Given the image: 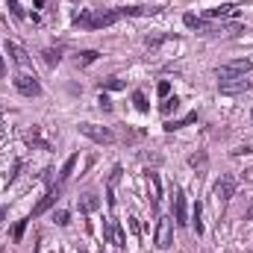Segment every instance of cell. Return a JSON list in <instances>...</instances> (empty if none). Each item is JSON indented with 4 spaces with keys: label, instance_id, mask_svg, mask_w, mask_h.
<instances>
[{
    "label": "cell",
    "instance_id": "20",
    "mask_svg": "<svg viewBox=\"0 0 253 253\" xmlns=\"http://www.w3.org/2000/svg\"><path fill=\"white\" fill-rule=\"evenodd\" d=\"M132 103H135V109H138V112H147V109H150V106H147V97H144L141 91H135V94H132Z\"/></svg>",
    "mask_w": 253,
    "mask_h": 253
},
{
    "label": "cell",
    "instance_id": "5",
    "mask_svg": "<svg viewBox=\"0 0 253 253\" xmlns=\"http://www.w3.org/2000/svg\"><path fill=\"white\" fill-rule=\"evenodd\" d=\"M236 189H239V180L230 177V174H224V177L215 183V197H218V200H230V197L236 194Z\"/></svg>",
    "mask_w": 253,
    "mask_h": 253
},
{
    "label": "cell",
    "instance_id": "14",
    "mask_svg": "<svg viewBox=\"0 0 253 253\" xmlns=\"http://www.w3.org/2000/svg\"><path fill=\"white\" fill-rule=\"evenodd\" d=\"M191 230L197 233V236H203V221H200V203H194V209H191Z\"/></svg>",
    "mask_w": 253,
    "mask_h": 253
},
{
    "label": "cell",
    "instance_id": "13",
    "mask_svg": "<svg viewBox=\"0 0 253 253\" xmlns=\"http://www.w3.org/2000/svg\"><path fill=\"white\" fill-rule=\"evenodd\" d=\"M112 245H118V248H126V233H124V227L112 218Z\"/></svg>",
    "mask_w": 253,
    "mask_h": 253
},
{
    "label": "cell",
    "instance_id": "28",
    "mask_svg": "<svg viewBox=\"0 0 253 253\" xmlns=\"http://www.w3.org/2000/svg\"><path fill=\"white\" fill-rule=\"evenodd\" d=\"M68 218H71V215H68V209H59V212H56V218H53V221H56V224H59V227H65V224H68Z\"/></svg>",
    "mask_w": 253,
    "mask_h": 253
},
{
    "label": "cell",
    "instance_id": "7",
    "mask_svg": "<svg viewBox=\"0 0 253 253\" xmlns=\"http://www.w3.org/2000/svg\"><path fill=\"white\" fill-rule=\"evenodd\" d=\"M174 218H177L180 227L189 224V209H186V194H183V189H174Z\"/></svg>",
    "mask_w": 253,
    "mask_h": 253
},
{
    "label": "cell",
    "instance_id": "3",
    "mask_svg": "<svg viewBox=\"0 0 253 253\" xmlns=\"http://www.w3.org/2000/svg\"><path fill=\"white\" fill-rule=\"evenodd\" d=\"M80 132H83L85 138H91V141H97V144H112V141H115V132H112L109 126H97V124H80Z\"/></svg>",
    "mask_w": 253,
    "mask_h": 253
},
{
    "label": "cell",
    "instance_id": "6",
    "mask_svg": "<svg viewBox=\"0 0 253 253\" xmlns=\"http://www.w3.org/2000/svg\"><path fill=\"white\" fill-rule=\"evenodd\" d=\"M156 248L159 251L171 248V218H159L156 221Z\"/></svg>",
    "mask_w": 253,
    "mask_h": 253
},
{
    "label": "cell",
    "instance_id": "16",
    "mask_svg": "<svg viewBox=\"0 0 253 253\" xmlns=\"http://www.w3.org/2000/svg\"><path fill=\"white\" fill-rule=\"evenodd\" d=\"M97 206H100L97 194H85V197H83V203H80V209H83V212H94Z\"/></svg>",
    "mask_w": 253,
    "mask_h": 253
},
{
    "label": "cell",
    "instance_id": "9",
    "mask_svg": "<svg viewBox=\"0 0 253 253\" xmlns=\"http://www.w3.org/2000/svg\"><path fill=\"white\" fill-rule=\"evenodd\" d=\"M253 83L251 80H245V77H239V80H221L218 83V88L224 91V94H239V91H248Z\"/></svg>",
    "mask_w": 253,
    "mask_h": 253
},
{
    "label": "cell",
    "instance_id": "1",
    "mask_svg": "<svg viewBox=\"0 0 253 253\" xmlns=\"http://www.w3.org/2000/svg\"><path fill=\"white\" fill-rule=\"evenodd\" d=\"M118 18H124V9H109V12H97V15H80L77 27H83V30H100V27H112Z\"/></svg>",
    "mask_w": 253,
    "mask_h": 253
},
{
    "label": "cell",
    "instance_id": "4",
    "mask_svg": "<svg viewBox=\"0 0 253 253\" xmlns=\"http://www.w3.org/2000/svg\"><path fill=\"white\" fill-rule=\"evenodd\" d=\"M15 88H18L24 97H39V94H42V85H39V80H36L33 74H18V77H15Z\"/></svg>",
    "mask_w": 253,
    "mask_h": 253
},
{
    "label": "cell",
    "instance_id": "31",
    "mask_svg": "<svg viewBox=\"0 0 253 253\" xmlns=\"http://www.w3.org/2000/svg\"><path fill=\"white\" fill-rule=\"evenodd\" d=\"M248 218H253V209H251V212H248Z\"/></svg>",
    "mask_w": 253,
    "mask_h": 253
},
{
    "label": "cell",
    "instance_id": "17",
    "mask_svg": "<svg viewBox=\"0 0 253 253\" xmlns=\"http://www.w3.org/2000/svg\"><path fill=\"white\" fill-rule=\"evenodd\" d=\"M74 165H77V153H74V156H68V162L62 165V174H59V183H65V180H68V177L74 174Z\"/></svg>",
    "mask_w": 253,
    "mask_h": 253
},
{
    "label": "cell",
    "instance_id": "29",
    "mask_svg": "<svg viewBox=\"0 0 253 253\" xmlns=\"http://www.w3.org/2000/svg\"><path fill=\"white\" fill-rule=\"evenodd\" d=\"M189 162L194 165V168H197V165H206V156H203V153H197V156H191Z\"/></svg>",
    "mask_w": 253,
    "mask_h": 253
},
{
    "label": "cell",
    "instance_id": "12",
    "mask_svg": "<svg viewBox=\"0 0 253 253\" xmlns=\"http://www.w3.org/2000/svg\"><path fill=\"white\" fill-rule=\"evenodd\" d=\"M150 186H153V197H150V209L156 212V209H159V197H162V183H159V174H150Z\"/></svg>",
    "mask_w": 253,
    "mask_h": 253
},
{
    "label": "cell",
    "instance_id": "32",
    "mask_svg": "<svg viewBox=\"0 0 253 253\" xmlns=\"http://www.w3.org/2000/svg\"><path fill=\"white\" fill-rule=\"evenodd\" d=\"M251 118H253V112H251Z\"/></svg>",
    "mask_w": 253,
    "mask_h": 253
},
{
    "label": "cell",
    "instance_id": "24",
    "mask_svg": "<svg viewBox=\"0 0 253 253\" xmlns=\"http://www.w3.org/2000/svg\"><path fill=\"white\" fill-rule=\"evenodd\" d=\"M251 153H253V144H242V147L233 150V156H251Z\"/></svg>",
    "mask_w": 253,
    "mask_h": 253
},
{
    "label": "cell",
    "instance_id": "10",
    "mask_svg": "<svg viewBox=\"0 0 253 253\" xmlns=\"http://www.w3.org/2000/svg\"><path fill=\"white\" fill-rule=\"evenodd\" d=\"M6 53L12 56V62L21 65V68H27V65H30V53H27L18 42H6Z\"/></svg>",
    "mask_w": 253,
    "mask_h": 253
},
{
    "label": "cell",
    "instance_id": "26",
    "mask_svg": "<svg viewBox=\"0 0 253 253\" xmlns=\"http://www.w3.org/2000/svg\"><path fill=\"white\" fill-rule=\"evenodd\" d=\"M97 103H100V109H103V112H112V100H109L106 94H100V97H97Z\"/></svg>",
    "mask_w": 253,
    "mask_h": 253
},
{
    "label": "cell",
    "instance_id": "18",
    "mask_svg": "<svg viewBox=\"0 0 253 253\" xmlns=\"http://www.w3.org/2000/svg\"><path fill=\"white\" fill-rule=\"evenodd\" d=\"M191 121H197V112H191V115H186L183 121H168V124H165V129L171 132V129H180L183 124H191Z\"/></svg>",
    "mask_w": 253,
    "mask_h": 253
},
{
    "label": "cell",
    "instance_id": "25",
    "mask_svg": "<svg viewBox=\"0 0 253 253\" xmlns=\"http://www.w3.org/2000/svg\"><path fill=\"white\" fill-rule=\"evenodd\" d=\"M168 94H171V83H168V80H162V83H159V97L165 100Z\"/></svg>",
    "mask_w": 253,
    "mask_h": 253
},
{
    "label": "cell",
    "instance_id": "8",
    "mask_svg": "<svg viewBox=\"0 0 253 253\" xmlns=\"http://www.w3.org/2000/svg\"><path fill=\"white\" fill-rule=\"evenodd\" d=\"M242 12V6H236V3H224V6H215V9H209L206 15L212 18V21H227V18H236Z\"/></svg>",
    "mask_w": 253,
    "mask_h": 253
},
{
    "label": "cell",
    "instance_id": "30",
    "mask_svg": "<svg viewBox=\"0 0 253 253\" xmlns=\"http://www.w3.org/2000/svg\"><path fill=\"white\" fill-rule=\"evenodd\" d=\"M6 74V62H3V56H0V77Z\"/></svg>",
    "mask_w": 253,
    "mask_h": 253
},
{
    "label": "cell",
    "instance_id": "23",
    "mask_svg": "<svg viewBox=\"0 0 253 253\" xmlns=\"http://www.w3.org/2000/svg\"><path fill=\"white\" fill-rule=\"evenodd\" d=\"M27 221H30V218H27ZM27 221H18V224H15V233H12L15 242H21V236H24V230H27Z\"/></svg>",
    "mask_w": 253,
    "mask_h": 253
},
{
    "label": "cell",
    "instance_id": "27",
    "mask_svg": "<svg viewBox=\"0 0 253 253\" xmlns=\"http://www.w3.org/2000/svg\"><path fill=\"white\" fill-rule=\"evenodd\" d=\"M121 174H124V171H121V165H115V168H112V174H109V186H115V183L121 180Z\"/></svg>",
    "mask_w": 253,
    "mask_h": 253
},
{
    "label": "cell",
    "instance_id": "2",
    "mask_svg": "<svg viewBox=\"0 0 253 253\" xmlns=\"http://www.w3.org/2000/svg\"><path fill=\"white\" fill-rule=\"evenodd\" d=\"M251 68H253L251 59H236V62L221 65V68L215 71V77H218V83H221V80H239V77H245Z\"/></svg>",
    "mask_w": 253,
    "mask_h": 253
},
{
    "label": "cell",
    "instance_id": "19",
    "mask_svg": "<svg viewBox=\"0 0 253 253\" xmlns=\"http://www.w3.org/2000/svg\"><path fill=\"white\" fill-rule=\"evenodd\" d=\"M59 59H62V50H53V47L44 50V62L47 65H59Z\"/></svg>",
    "mask_w": 253,
    "mask_h": 253
},
{
    "label": "cell",
    "instance_id": "11",
    "mask_svg": "<svg viewBox=\"0 0 253 253\" xmlns=\"http://www.w3.org/2000/svg\"><path fill=\"white\" fill-rule=\"evenodd\" d=\"M56 197H59V186H53V189H50L47 194H44V197H42V200H39V206L33 209V218H39V215H44V212H47V209H50V206L56 203Z\"/></svg>",
    "mask_w": 253,
    "mask_h": 253
},
{
    "label": "cell",
    "instance_id": "22",
    "mask_svg": "<svg viewBox=\"0 0 253 253\" xmlns=\"http://www.w3.org/2000/svg\"><path fill=\"white\" fill-rule=\"evenodd\" d=\"M97 56H100L97 50H83V53H80V65H91Z\"/></svg>",
    "mask_w": 253,
    "mask_h": 253
},
{
    "label": "cell",
    "instance_id": "15",
    "mask_svg": "<svg viewBox=\"0 0 253 253\" xmlns=\"http://www.w3.org/2000/svg\"><path fill=\"white\" fill-rule=\"evenodd\" d=\"M177 109H180V100H177V97H165V100H162V106H159V112H162L165 118H168L171 112H177Z\"/></svg>",
    "mask_w": 253,
    "mask_h": 253
},
{
    "label": "cell",
    "instance_id": "21",
    "mask_svg": "<svg viewBox=\"0 0 253 253\" xmlns=\"http://www.w3.org/2000/svg\"><path fill=\"white\" fill-rule=\"evenodd\" d=\"M103 88H109V91H121V88H124V80H118V77H109V80L103 83Z\"/></svg>",
    "mask_w": 253,
    "mask_h": 253
}]
</instances>
